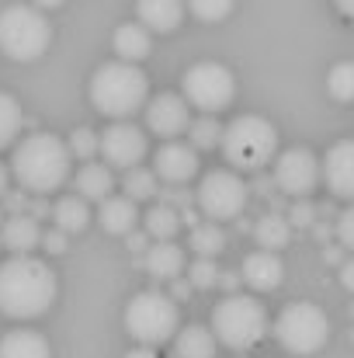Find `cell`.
<instances>
[{
  "mask_svg": "<svg viewBox=\"0 0 354 358\" xmlns=\"http://www.w3.org/2000/svg\"><path fill=\"white\" fill-rule=\"evenodd\" d=\"M56 271L31 254H10L0 264V313L10 320H35L56 303Z\"/></svg>",
  "mask_w": 354,
  "mask_h": 358,
  "instance_id": "1",
  "label": "cell"
},
{
  "mask_svg": "<svg viewBox=\"0 0 354 358\" xmlns=\"http://www.w3.org/2000/svg\"><path fill=\"white\" fill-rule=\"evenodd\" d=\"M70 164H73L70 146L52 132H31L10 153V174L31 195H49L63 188L70 178Z\"/></svg>",
  "mask_w": 354,
  "mask_h": 358,
  "instance_id": "2",
  "label": "cell"
},
{
  "mask_svg": "<svg viewBox=\"0 0 354 358\" xmlns=\"http://www.w3.org/2000/svg\"><path fill=\"white\" fill-rule=\"evenodd\" d=\"M149 101V80L135 63L112 59L91 77V105L115 122H128Z\"/></svg>",
  "mask_w": 354,
  "mask_h": 358,
  "instance_id": "3",
  "label": "cell"
},
{
  "mask_svg": "<svg viewBox=\"0 0 354 358\" xmlns=\"http://www.w3.org/2000/svg\"><path fill=\"white\" fill-rule=\"evenodd\" d=\"M223 157L230 171H250L260 174L267 164H274L278 153V129L260 115H236L223 129Z\"/></svg>",
  "mask_w": 354,
  "mask_h": 358,
  "instance_id": "4",
  "label": "cell"
},
{
  "mask_svg": "<svg viewBox=\"0 0 354 358\" xmlns=\"http://www.w3.org/2000/svg\"><path fill=\"white\" fill-rule=\"evenodd\" d=\"M209 331L230 352H250V348H257L267 338L271 320H267L264 303H257L253 296H236V292H230L223 303H216L212 327Z\"/></svg>",
  "mask_w": 354,
  "mask_h": 358,
  "instance_id": "5",
  "label": "cell"
},
{
  "mask_svg": "<svg viewBox=\"0 0 354 358\" xmlns=\"http://www.w3.org/2000/svg\"><path fill=\"white\" fill-rule=\"evenodd\" d=\"M125 331L142 345V348H156L177 338L181 331V310L167 292L146 289L139 296L128 299L125 306Z\"/></svg>",
  "mask_w": 354,
  "mask_h": 358,
  "instance_id": "6",
  "label": "cell"
},
{
  "mask_svg": "<svg viewBox=\"0 0 354 358\" xmlns=\"http://www.w3.org/2000/svg\"><path fill=\"white\" fill-rule=\"evenodd\" d=\"M52 42L49 17L31 3H10L0 10V52L14 63L38 59Z\"/></svg>",
  "mask_w": 354,
  "mask_h": 358,
  "instance_id": "7",
  "label": "cell"
},
{
  "mask_svg": "<svg viewBox=\"0 0 354 358\" xmlns=\"http://www.w3.org/2000/svg\"><path fill=\"white\" fill-rule=\"evenodd\" d=\"M274 341L292 355H316L330 341V320L316 303H288L274 320Z\"/></svg>",
  "mask_w": 354,
  "mask_h": 358,
  "instance_id": "8",
  "label": "cell"
},
{
  "mask_svg": "<svg viewBox=\"0 0 354 358\" xmlns=\"http://www.w3.org/2000/svg\"><path fill=\"white\" fill-rule=\"evenodd\" d=\"M181 87H184V101L191 108H198L202 115H216V112L230 108L236 98V80L230 73V66L212 63V59L195 63L191 70H184Z\"/></svg>",
  "mask_w": 354,
  "mask_h": 358,
  "instance_id": "9",
  "label": "cell"
},
{
  "mask_svg": "<svg viewBox=\"0 0 354 358\" xmlns=\"http://www.w3.org/2000/svg\"><path fill=\"white\" fill-rule=\"evenodd\" d=\"M195 202H198V213L212 223H223V220H239L246 202H250V185L230 171V167H219V171H209L195 192Z\"/></svg>",
  "mask_w": 354,
  "mask_h": 358,
  "instance_id": "10",
  "label": "cell"
},
{
  "mask_svg": "<svg viewBox=\"0 0 354 358\" xmlns=\"http://www.w3.org/2000/svg\"><path fill=\"white\" fill-rule=\"evenodd\" d=\"M274 188L285 199H309L316 185L323 181V160L309 146H292L274 157Z\"/></svg>",
  "mask_w": 354,
  "mask_h": 358,
  "instance_id": "11",
  "label": "cell"
},
{
  "mask_svg": "<svg viewBox=\"0 0 354 358\" xmlns=\"http://www.w3.org/2000/svg\"><path fill=\"white\" fill-rule=\"evenodd\" d=\"M146 150H149V139H146V132H142L139 125H132V122H115V125H108V129L101 132V157H105L108 167L132 171V167L142 164Z\"/></svg>",
  "mask_w": 354,
  "mask_h": 358,
  "instance_id": "12",
  "label": "cell"
},
{
  "mask_svg": "<svg viewBox=\"0 0 354 358\" xmlns=\"http://www.w3.org/2000/svg\"><path fill=\"white\" fill-rule=\"evenodd\" d=\"M146 125L153 136H163V139H174L181 132H188L191 125V108L181 94H156L146 101Z\"/></svg>",
  "mask_w": 354,
  "mask_h": 358,
  "instance_id": "13",
  "label": "cell"
},
{
  "mask_svg": "<svg viewBox=\"0 0 354 358\" xmlns=\"http://www.w3.org/2000/svg\"><path fill=\"white\" fill-rule=\"evenodd\" d=\"M153 174L160 181H170V185H184L198 174V150L191 143H177V139H167L156 157H153Z\"/></svg>",
  "mask_w": 354,
  "mask_h": 358,
  "instance_id": "14",
  "label": "cell"
},
{
  "mask_svg": "<svg viewBox=\"0 0 354 358\" xmlns=\"http://www.w3.org/2000/svg\"><path fill=\"white\" fill-rule=\"evenodd\" d=\"M323 181L334 192V199L354 206V139H341V143H334L327 150Z\"/></svg>",
  "mask_w": 354,
  "mask_h": 358,
  "instance_id": "15",
  "label": "cell"
},
{
  "mask_svg": "<svg viewBox=\"0 0 354 358\" xmlns=\"http://www.w3.org/2000/svg\"><path fill=\"white\" fill-rule=\"evenodd\" d=\"M239 275H243V282H246L253 292H271V289L281 285L285 264H281V257L271 254V250H253V254L243 257V271H239Z\"/></svg>",
  "mask_w": 354,
  "mask_h": 358,
  "instance_id": "16",
  "label": "cell"
},
{
  "mask_svg": "<svg viewBox=\"0 0 354 358\" xmlns=\"http://www.w3.org/2000/svg\"><path fill=\"white\" fill-rule=\"evenodd\" d=\"M184 0H135V17L149 35H170L184 21Z\"/></svg>",
  "mask_w": 354,
  "mask_h": 358,
  "instance_id": "17",
  "label": "cell"
},
{
  "mask_svg": "<svg viewBox=\"0 0 354 358\" xmlns=\"http://www.w3.org/2000/svg\"><path fill=\"white\" fill-rule=\"evenodd\" d=\"M98 223H101V230L112 234V237H128V234L135 230V223H139V209H135L132 199L112 195V199L101 202V209H98Z\"/></svg>",
  "mask_w": 354,
  "mask_h": 358,
  "instance_id": "18",
  "label": "cell"
},
{
  "mask_svg": "<svg viewBox=\"0 0 354 358\" xmlns=\"http://www.w3.org/2000/svg\"><path fill=\"white\" fill-rule=\"evenodd\" d=\"M112 45H115L121 63H135V66H139V63L149 56V49H153V35H149L139 21H125V24L115 28Z\"/></svg>",
  "mask_w": 354,
  "mask_h": 358,
  "instance_id": "19",
  "label": "cell"
},
{
  "mask_svg": "<svg viewBox=\"0 0 354 358\" xmlns=\"http://www.w3.org/2000/svg\"><path fill=\"white\" fill-rule=\"evenodd\" d=\"M0 243H3L10 254H31V250L42 243L38 220H31L28 213H24V216H7L3 227H0Z\"/></svg>",
  "mask_w": 354,
  "mask_h": 358,
  "instance_id": "20",
  "label": "cell"
},
{
  "mask_svg": "<svg viewBox=\"0 0 354 358\" xmlns=\"http://www.w3.org/2000/svg\"><path fill=\"white\" fill-rule=\"evenodd\" d=\"M142 264H146V271H149L156 282H174V278H181V271H184V250H181L174 240H170V243H153V247L146 250Z\"/></svg>",
  "mask_w": 354,
  "mask_h": 358,
  "instance_id": "21",
  "label": "cell"
},
{
  "mask_svg": "<svg viewBox=\"0 0 354 358\" xmlns=\"http://www.w3.org/2000/svg\"><path fill=\"white\" fill-rule=\"evenodd\" d=\"M112 188H115V178H112V167L108 164H84L80 171H77V192H80V199H87V202H105V199H112Z\"/></svg>",
  "mask_w": 354,
  "mask_h": 358,
  "instance_id": "22",
  "label": "cell"
},
{
  "mask_svg": "<svg viewBox=\"0 0 354 358\" xmlns=\"http://www.w3.org/2000/svg\"><path fill=\"white\" fill-rule=\"evenodd\" d=\"M174 358H216V334L202 324H188L174 338Z\"/></svg>",
  "mask_w": 354,
  "mask_h": 358,
  "instance_id": "23",
  "label": "cell"
},
{
  "mask_svg": "<svg viewBox=\"0 0 354 358\" xmlns=\"http://www.w3.org/2000/svg\"><path fill=\"white\" fill-rule=\"evenodd\" d=\"M0 358H52V348L38 331H10L0 338Z\"/></svg>",
  "mask_w": 354,
  "mask_h": 358,
  "instance_id": "24",
  "label": "cell"
},
{
  "mask_svg": "<svg viewBox=\"0 0 354 358\" xmlns=\"http://www.w3.org/2000/svg\"><path fill=\"white\" fill-rule=\"evenodd\" d=\"M181 227H184V223H181V213H177L174 206H167V202L149 206L146 216H142V230H146V237L156 240V243H170Z\"/></svg>",
  "mask_w": 354,
  "mask_h": 358,
  "instance_id": "25",
  "label": "cell"
},
{
  "mask_svg": "<svg viewBox=\"0 0 354 358\" xmlns=\"http://www.w3.org/2000/svg\"><path fill=\"white\" fill-rule=\"evenodd\" d=\"M253 240H257L260 250L278 254V250L288 247V240H292V223H288L281 213H264V216L253 223Z\"/></svg>",
  "mask_w": 354,
  "mask_h": 358,
  "instance_id": "26",
  "label": "cell"
},
{
  "mask_svg": "<svg viewBox=\"0 0 354 358\" xmlns=\"http://www.w3.org/2000/svg\"><path fill=\"white\" fill-rule=\"evenodd\" d=\"M52 220H56V230H63V234H84L87 223H91L87 199H80V195H63V199L52 206Z\"/></svg>",
  "mask_w": 354,
  "mask_h": 358,
  "instance_id": "27",
  "label": "cell"
},
{
  "mask_svg": "<svg viewBox=\"0 0 354 358\" xmlns=\"http://www.w3.org/2000/svg\"><path fill=\"white\" fill-rule=\"evenodd\" d=\"M191 250L198 254V257H219L223 250H226V234H223V227L219 223H198L195 230H191Z\"/></svg>",
  "mask_w": 354,
  "mask_h": 358,
  "instance_id": "28",
  "label": "cell"
},
{
  "mask_svg": "<svg viewBox=\"0 0 354 358\" xmlns=\"http://www.w3.org/2000/svg\"><path fill=\"white\" fill-rule=\"evenodd\" d=\"M121 188H125V199H132V202H149V199L156 195V174H153L149 167H132V171H125Z\"/></svg>",
  "mask_w": 354,
  "mask_h": 358,
  "instance_id": "29",
  "label": "cell"
},
{
  "mask_svg": "<svg viewBox=\"0 0 354 358\" xmlns=\"http://www.w3.org/2000/svg\"><path fill=\"white\" fill-rule=\"evenodd\" d=\"M188 143L195 146V150H216L219 143H223V125L216 115H202V119H195L188 125Z\"/></svg>",
  "mask_w": 354,
  "mask_h": 358,
  "instance_id": "30",
  "label": "cell"
},
{
  "mask_svg": "<svg viewBox=\"0 0 354 358\" xmlns=\"http://www.w3.org/2000/svg\"><path fill=\"white\" fill-rule=\"evenodd\" d=\"M21 125H24L21 105H17L7 91H0V150L14 143V136L21 132Z\"/></svg>",
  "mask_w": 354,
  "mask_h": 358,
  "instance_id": "31",
  "label": "cell"
},
{
  "mask_svg": "<svg viewBox=\"0 0 354 358\" xmlns=\"http://www.w3.org/2000/svg\"><path fill=\"white\" fill-rule=\"evenodd\" d=\"M327 91H330L334 101L351 105L354 101V63H337V66L327 73Z\"/></svg>",
  "mask_w": 354,
  "mask_h": 358,
  "instance_id": "32",
  "label": "cell"
},
{
  "mask_svg": "<svg viewBox=\"0 0 354 358\" xmlns=\"http://www.w3.org/2000/svg\"><path fill=\"white\" fill-rule=\"evenodd\" d=\"M70 153L73 157H80V160H94V153H101V132H94V129H73L70 132Z\"/></svg>",
  "mask_w": 354,
  "mask_h": 358,
  "instance_id": "33",
  "label": "cell"
},
{
  "mask_svg": "<svg viewBox=\"0 0 354 358\" xmlns=\"http://www.w3.org/2000/svg\"><path fill=\"white\" fill-rule=\"evenodd\" d=\"M233 3L236 0H188V10H191L198 21L216 24V21H223V17L233 14Z\"/></svg>",
  "mask_w": 354,
  "mask_h": 358,
  "instance_id": "34",
  "label": "cell"
},
{
  "mask_svg": "<svg viewBox=\"0 0 354 358\" xmlns=\"http://www.w3.org/2000/svg\"><path fill=\"white\" fill-rule=\"evenodd\" d=\"M219 264L212 261V257H198L195 264H188V282H191V289H216L219 285Z\"/></svg>",
  "mask_w": 354,
  "mask_h": 358,
  "instance_id": "35",
  "label": "cell"
},
{
  "mask_svg": "<svg viewBox=\"0 0 354 358\" xmlns=\"http://www.w3.org/2000/svg\"><path fill=\"white\" fill-rule=\"evenodd\" d=\"M316 216H320V209H316L309 199H292V206H288V213H285V220H288L292 227H299V230L316 227Z\"/></svg>",
  "mask_w": 354,
  "mask_h": 358,
  "instance_id": "36",
  "label": "cell"
},
{
  "mask_svg": "<svg viewBox=\"0 0 354 358\" xmlns=\"http://www.w3.org/2000/svg\"><path fill=\"white\" fill-rule=\"evenodd\" d=\"M334 234H337V243H341L344 250H351V254H354V206H348V209L337 216Z\"/></svg>",
  "mask_w": 354,
  "mask_h": 358,
  "instance_id": "37",
  "label": "cell"
},
{
  "mask_svg": "<svg viewBox=\"0 0 354 358\" xmlns=\"http://www.w3.org/2000/svg\"><path fill=\"white\" fill-rule=\"evenodd\" d=\"M28 202H31V199H28L24 192H7V195H3V213H7V216H24V213H28Z\"/></svg>",
  "mask_w": 354,
  "mask_h": 358,
  "instance_id": "38",
  "label": "cell"
},
{
  "mask_svg": "<svg viewBox=\"0 0 354 358\" xmlns=\"http://www.w3.org/2000/svg\"><path fill=\"white\" fill-rule=\"evenodd\" d=\"M42 247H45L49 254H63V250H66V234L56 230V227L45 230V234H42Z\"/></svg>",
  "mask_w": 354,
  "mask_h": 358,
  "instance_id": "39",
  "label": "cell"
},
{
  "mask_svg": "<svg viewBox=\"0 0 354 358\" xmlns=\"http://www.w3.org/2000/svg\"><path fill=\"white\" fill-rule=\"evenodd\" d=\"M250 192H257L260 199H271V195H274L278 188H274V178H267V174L260 171V174L253 178V185H250Z\"/></svg>",
  "mask_w": 354,
  "mask_h": 358,
  "instance_id": "40",
  "label": "cell"
},
{
  "mask_svg": "<svg viewBox=\"0 0 354 358\" xmlns=\"http://www.w3.org/2000/svg\"><path fill=\"white\" fill-rule=\"evenodd\" d=\"M49 213H52V206L45 202V195H35V199L28 202V216H31V220H45Z\"/></svg>",
  "mask_w": 354,
  "mask_h": 358,
  "instance_id": "41",
  "label": "cell"
},
{
  "mask_svg": "<svg viewBox=\"0 0 354 358\" xmlns=\"http://www.w3.org/2000/svg\"><path fill=\"white\" fill-rule=\"evenodd\" d=\"M146 243H149V237H146V230H142V234H139V230H132V234L125 237V247H128L132 254H142V250H149Z\"/></svg>",
  "mask_w": 354,
  "mask_h": 358,
  "instance_id": "42",
  "label": "cell"
},
{
  "mask_svg": "<svg viewBox=\"0 0 354 358\" xmlns=\"http://www.w3.org/2000/svg\"><path fill=\"white\" fill-rule=\"evenodd\" d=\"M188 296H191V282H188V278H174V282H170V299L181 303V299H188Z\"/></svg>",
  "mask_w": 354,
  "mask_h": 358,
  "instance_id": "43",
  "label": "cell"
},
{
  "mask_svg": "<svg viewBox=\"0 0 354 358\" xmlns=\"http://www.w3.org/2000/svg\"><path fill=\"white\" fill-rule=\"evenodd\" d=\"M323 261H327V264H337V268H341V264L348 261V257H344V247H341V243H337V247H334V243H327V247H323Z\"/></svg>",
  "mask_w": 354,
  "mask_h": 358,
  "instance_id": "44",
  "label": "cell"
},
{
  "mask_svg": "<svg viewBox=\"0 0 354 358\" xmlns=\"http://www.w3.org/2000/svg\"><path fill=\"white\" fill-rule=\"evenodd\" d=\"M341 285L354 296V257H348V261L341 264Z\"/></svg>",
  "mask_w": 354,
  "mask_h": 358,
  "instance_id": "45",
  "label": "cell"
},
{
  "mask_svg": "<svg viewBox=\"0 0 354 358\" xmlns=\"http://www.w3.org/2000/svg\"><path fill=\"white\" fill-rule=\"evenodd\" d=\"M313 234H316V240H320V243H330V237H337L330 223H316V227H313Z\"/></svg>",
  "mask_w": 354,
  "mask_h": 358,
  "instance_id": "46",
  "label": "cell"
},
{
  "mask_svg": "<svg viewBox=\"0 0 354 358\" xmlns=\"http://www.w3.org/2000/svg\"><path fill=\"white\" fill-rule=\"evenodd\" d=\"M239 278H243L239 271H223V275H219V285H223V289H236Z\"/></svg>",
  "mask_w": 354,
  "mask_h": 358,
  "instance_id": "47",
  "label": "cell"
},
{
  "mask_svg": "<svg viewBox=\"0 0 354 358\" xmlns=\"http://www.w3.org/2000/svg\"><path fill=\"white\" fill-rule=\"evenodd\" d=\"M337 3V10L348 17V21H354V0H334Z\"/></svg>",
  "mask_w": 354,
  "mask_h": 358,
  "instance_id": "48",
  "label": "cell"
},
{
  "mask_svg": "<svg viewBox=\"0 0 354 358\" xmlns=\"http://www.w3.org/2000/svg\"><path fill=\"white\" fill-rule=\"evenodd\" d=\"M31 7H38V10H56V7H63V0H31Z\"/></svg>",
  "mask_w": 354,
  "mask_h": 358,
  "instance_id": "49",
  "label": "cell"
},
{
  "mask_svg": "<svg viewBox=\"0 0 354 358\" xmlns=\"http://www.w3.org/2000/svg\"><path fill=\"white\" fill-rule=\"evenodd\" d=\"M125 358H160V355H156L153 348H142V345H139V348H132V352H128Z\"/></svg>",
  "mask_w": 354,
  "mask_h": 358,
  "instance_id": "50",
  "label": "cell"
},
{
  "mask_svg": "<svg viewBox=\"0 0 354 358\" xmlns=\"http://www.w3.org/2000/svg\"><path fill=\"white\" fill-rule=\"evenodd\" d=\"M7 185H10V171H7V167L0 164V199L7 195Z\"/></svg>",
  "mask_w": 354,
  "mask_h": 358,
  "instance_id": "51",
  "label": "cell"
},
{
  "mask_svg": "<svg viewBox=\"0 0 354 358\" xmlns=\"http://www.w3.org/2000/svg\"><path fill=\"white\" fill-rule=\"evenodd\" d=\"M3 220H7V213H3V209H0V227H3Z\"/></svg>",
  "mask_w": 354,
  "mask_h": 358,
  "instance_id": "52",
  "label": "cell"
},
{
  "mask_svg": "<svg viewBox=\"0 0 354 358\" xmlns=\"http://www.w3.org/2000/svg\"><path fill=\"white\" fill-rule=\"evenodd\" d=\"M351 320H354V303H351Z\"/></svg>",
  "mask_w": 354,
  "mask_h": 358,
  "instance_id": "53",
  "label": "cell"
},
{
  "mask_svg": "<svg viewBox=\"0 0 354 358\" xmlns=\"http://www.w3.org/2000/svg\"><path fill=\"white\" fill-rule=\"evenodd\" d=\"M351 341H354V331H351Z\"/></svg>",
  "mask_w": 354,
  "mask_h": 358,
  "instance_id": "54",
  "label": "cell"
},
{
  "mask_svg": "<svg viewBox=\"0 0 354 358\" xmlns=\"http://www.w3.org/2000/svg\"><path fill=\"white\" fill-rule=\"evenodd\" d=\"M0 247H3V243H0Z\"/></svg>",
  "mask_w": 354,
  "mask_h": 358,
  "instance_id": "55",
  "label": "cell"
}]
</instances>
